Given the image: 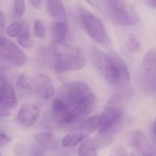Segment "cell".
<instances>
[{
	"mask_svg": "<svg viewBox=\"0 0 156 156\" xmlns=\"http://www.w3.org/2000/svg\"><path fill=\"white\" fill-rule=\"evenodd\" d=\"M111 19L117 25L129 27L136 24L139 16L128 0H104Z\"/></svg>",
	"mask_w": 156,
	"mask_h": 156,
	"instance_id": "8992f818",
	"label": "cell"
},
{
	"mask_svg": "<svg viewBox=\"0 0 156 156\" xmlns=\"http://www.w3.org/2000/svg\"><path fill=\"white\" fill-rule=\"evenodd\" d=\"M46 8L48 16L55 21L68 22V16L62 0H46Z\"/></svg>",
	"mask_w": 156,
	"mask_h": 156,
	"instance_id": "5bb4252c",
	"label": "cell"
},
{
	"mask_svg": "<svg viewBox=\"0 0 156 156\" xmlns=\"http://www.w3.org/2000/svg\"><path fill=\"white\" fill-rule=\"evenodd\" d=\"M33 29L36 37L39 39H43L46 36V27L41 19H36L33 24Z\"/></svg>",
	"mask_w": 156,
	"mask_h": 156,
	"instance_id": "603a6c76",
	"label": "cell"
},
{
	"mask_svg": "<svg viewBox=\"0 0 156 156\" xmlns=\"http://www.w3.org/2000/svg\"><path fill=\"white\" fill-rule=\"evenodd\" d=\"M126 48L130 52L137 53L142 49V44L135 35H130L126 41Z\"/></svg>",
	"mask_w": 156,
	"mask_h": 156,
	"instance_id": "44dd1931",
	"label": "cell"
},
{
	"mask_svg": "<svg viewBox=\"0 0 156 156\" xmlns=\"http://www.w3.org/2000/svg\"><path fill=\"white\" fill-rule=\"evenodd\" d=\"M36 94L41 100H49L55 95V88L50 77L46 74H38L36 80Z\"/></svg>",
	"mask_w": 156,
	"mask_h": 156,
	"instance_id": "7c38bea8",
	"label": "cell"
},
{
	"mask_svg": "<svg viewBox=\"0 0 156 156\" xmlns=\"http://www.w3.org/2000/svg\"><path fill=\"white\" fill-rule=\"evenodd\" d=\"M69 25L64 21H54L50 24V33L53 41L66 42L69 36Z\"/></svg>",
	"mask_w": 156,
	"mask_h": 156,
	"instance_id": "9a60e30c",
	"label": "cell"
},
{
	"mask_svg": "<svg viewBox=\"0 0 156 156\" xmlns=\"http://www.w3.org/2000/svg\"><path fill=\"white\" fill-rule=\"evenodd\" d=\"M34 140L37 144L44 147L46 150H55L58 147L57 141L53 133L49 132H41L33 135Z\"/></svg>",
	"mask_w": 156,
	"mask_h": 156,
	"instance_id": "2e32d148",
	"label": "cell"
},
{
	"mask_svg": "<svg viewBox=\"0 0 156 156\" xmlns=\"http://www.w3.org/2000/svg\"><path fill=\"white\" fill-rule=\"evenodd\" d=\"M24 27H25V25L22 21H15V22H12L5 29V32H6V35L9 37H17L21 33L22 31L24 30Z\"/></svg>",
	"mask_w": 156,
	"mask_h": 156,
	"instance_id": "d6986e66",
	"label": "cell"
},
{
	"mask_svg": "<svg viewBox=\"0 0 156 156\" xmlns=\"http://www.w3.org/2000/svg\"><path fill=\"white\" fill-rule=\"evenodd\" d=\"M11 141H12V138L9 135L0 133V148L6 146L9 143H11Z\"/></svg>",
	"mask_w": 156,
	"mask_h": 156,
	"instance_id": "d4e9b609",
	"label": "cell"
},
{
	"mask_svg": "<svg viewBox=\"0 0 156 156\" xmlns=\"http://www.w3.org/2000/svg\"><path fill=\"white\" fill-rule=\"evenodd\" d=\"M46 149L39 144L32 146L28 150V156H45L46 154Z\"/></svg>",
	"mask_w": 156,
	"mask_h": 156,
	"instance_id": "cb8c5ba5",
	"label": "cell"
},
{
	"mask_svg": "<svg viewBox=\"0 0 156 156\" xmlns=\"http://www.w3.org/2000/svg\"><path fill=\"white\" fill-rule=\"evenodd\" d=\"M150 156H154V154H152V155H150Z\"/></svg>",
	"mask_w": 156,
	"mask_h": 156,
	"instance_id": "1f68e13d",
	"label": "cell"
},
{
	"mask_svg": "<svg viewBox=\"0 0 156 156\" xmlns=\"http://www.w3.org/2000/svg\"><path fill=\"white\" fill-rule=\"evenodd\" d=\"M17 42L20 47L25 49H31L33 47V40L30 37L29 30L27 27H24L22 33L17 37Z\"/></svg>",
	"mask_w": 156,
	"mask_h": 156,
	"instance_id": "ac0fdd59",
	"label": "cell"
},
{
	"mask_svg": "<svg viewBox=\"0 0 156 156\" xmlns=\"http://www.w3.org/2000/svg\"><path fill=\"white\" fill-rule=\"evenodd\" d=\"M79 16L81 26L89 37L97 44L110 49L112 41L102 21L84 7L79 8Z\"/></svg>",
	"mask_w": 156,
	"mask_h": 156,
	"instance_id": "277c9868",
	"label": "cell"
},
{
	"mask_svg": "<svg viewBox=\"0 0 156 156\" xmlns=\"http://www.w3.org/2000/svg\"><path fill=\"white\" fill-rule=\"evenodd\" d=\"M5 27V17L2 11H0V30L4 29Z\"/></svg>",
	"mask_w": 156,
	"mask_h": 156,
	"instance_id": "83f0119b",
	"label": "cell"
},
{
	"mask_svg": "<svg viewBox=\"0 0 156 156\" xmlns=\"http://www.w3.org/2000/svg\"><path fill=\"white\" fill-rule=\"evenodd\" d=\"M90 59L94 68L111 85L117 86L120 81L119 69L112 54H106L97 47H93Z\"/></svg>",
	"mask_w": 156,
	"mask_h": 156,
	"instance_id": "5b68a950",
	"label": "cell"
},
{
	"mask_svg": "<svg viewBox=\"0 0 156 156\" xmlns=\"http://www.w3.org/2000/svg\"><path fill=\"white\" fill-rule=\"evenodd\" d=\"M141 89L146 95L156 92V49L148 50L142 60L140 74Z\"/></svg>",
	"mask_w": 156,
	"mask_h": 156,
	"instance_id": "ba28073f",
	"label": "cell"
},
{
	"mask_svg": "<svg viewBox=\"0 0 156 156\" xmlns=\"http://www.w3.org/2000/svg\"><path fill=\"white\" fill-rule=\"evenodd\" d=\"M48 51L56 73L78 71L86 65L85 55L79 47L71 46L66 42L52 41Z\"/></svg>",
	"mask_w": 156,
	"mask_h": 156,
	"instance_id": "7a4b0ae2",
	"label": "cell"
},
{
	"mask_svg": "<svg viewBox=\"0 0 156 156\" xmlns=\"http://www.w3.org/2000/svg\"><path fill=\"white\" fill-rule=\"evenodd\" d=\"M0 104L9 110L14 109L17 104L16 91L7 80L0 82Z\"/></svg>",
	"mask_w": 156,
	"mask_h": 156,
	"instance_id": "4fadbf2b",
	"label": "cell"
},
{
	"mask_svg": "<svg viewBox=\"0 0 156 156\" xmlns=\"http://www.w3.org/2000/svg\"><path fill=\"white\" fill-rule=\"evenodd\" d=\"M99 129V117L91 116L80 123H79L74 129L69 132L62 139L61 144L64 148H73L79 144L84 142L92 133Z\"/></svg>",
	"mask_w": 156,
	"mask_h": 156,
	"instance_id": "52a82bcc",
	"label": "cell"
},
{
	"mask_svg": "<svg viewBox=\"0 0 156 156\" xmlns=\"http://www.w3.org/2000/svg\"><path fill=\"white\" fill-rule=\"evenodd\" d=\"M96 95L91 88L81 80L65 83L59 97L52 103V119L60 127L78 125L94 110Z\"/></svg>",
	"mask_w": 156,
	"mask_h": 156,
	"instance_id": "6da1fadb",
	"label": "cell"
},
{
	"mask_svg": "<svg viewBox=\"0 0 156 156\" xmlns=\"http://www.w3.org/2000/svg\"><path fill=\"white\" fill-rule=\"evenodd\" d=\"M16 84V87L21 90H26V91L32 90L31 83H30L28 78L25 74H20L17 76Z\"/></svg>",
	"mask_w": 156,
	"mask_h": 156,
	"instance_id": "7402d4cb",
	"label": "cell"
},
{
	"mask_svg": "<svg viewBox=\"0 0 156 156\" xmlns=\"http://www.w3.org/2000/svg\"><path fill=\"white\" fill-rule=\"evenodd\" d=\"M0 156H1V154H0Z\"/></svg>",
	"mask_w": 156,
	"mask_h": 156,
	"instance_id": "d6a6232c",
	"label": "cell"
},
{
	"mask_svg": "<svg viewBox=\"0 0 156 156\" xmlns=\"http://www.w3.org/2000/svg\"><path fill=\"white\" fill-rule=\"evenodd\" d=\"M153 143H154V154L156 156V139L153 140Z\"/></svg>",
	"mask_w": 156,
	"mask_h": 156,
	"instance_id": "4dcf8cb0",
	"label": "cell"
},
{
	"mask_svg": "<svg viewBox=\"0 0 156 156\" xmlns=\"http://www.w3.org/2000/svg\"><path fill=\"white\" fill-rule=\"evenodd\" d=\"M90 5L92 6H97L98 5V0H86Z\"/></svg>",
	"mask_w": 156,
	"mask_h": 156,
	"instance_id": "f546056e",
	"label": "cell"
},
{
	"mask_svg": "<svg viewBox=\"0 0 156 156\" xmlns=\"http://www.w3.org/2000/svg\"><path fill=\"white\" fill-rule=\"evenodd\" d=\"M0 58L15 67H22L27 62L24 51L10 39L0 35Z\"/></svg>",
	"mask_w": 156,
	"mask_h": 156,
	"instance_id": "9c48e42d",
	"label": "cell"
},
{
	"mask_svg": "<svg viewBox=\"0 0 156 156\" xmlns=\"http://www.w3.org/2000/svg\"><path fill=\"white\" fill-rule=\"evenodd\" d=\"M130 146L141 156L152 155V150L146 135L140 130H133L129 136Z\"/></svg>",
	"mask_w": 156,
	"mask_h": 156,
	"instance_id": "8fae6325",
	"label": "cell"
},
{
	"mask_svg": "<svg viewBox=\"0 0 156 156\" xmlns=\"http://www.w3.org/2000/svg\"><path fill=\"white\" fill-rule=\"evenodd\" d=\"M79 156H98V142L95 139L83 142L79 148Z\"/></svg>",
	"mask_w": 156,
	"mask_h": 156,
	"instance_id": "e0dca14e",
	"label": "cell"
},
{
	"mask_svg": "<svg viewBox=\"0 0 156 156\" xmlns=\"http://www.w3.org/2000/svg\"><path fill=\"white\" fill-rule=\"evenodd\" d=\"M30 5L36 8V9H40L41 8V5H42V2L41 0H28Z\"/></svg>",
	"mask_w": 156,
	"mask_h": 156,
	"instance_id": "4316f807",
	"label": "cell"
},
{
	"mask_svg": "<svg viewBox=\"0 0 156 156\" xmlns=\"http://www.w3.org/2000/svg\"><path fill=\"white\" fill-rule=\"evenodd\" d=\"M26 12V0H14L13 4V18L18 21Z\"/></svg>",
	"mask_w": 156,
	"mask_h": 156,
	"instance_id": "ffe728a7",
	"label": "cell"
},
{
	"mask_svg": "<svg viewBox=\"0 0 156 156\" xmlns=\"http://www.w3.org/2000/svg\"><path fill=\"white\" fill-rule=\"evenodd\" d=\"M124 99L117 93L113 94L99 116V135L102 138L109 137L116 129L124 114Z\"/></svg>",
	"mask_w": 156,
	"mask_h": 156,
	"instance_id": "3957f363",
	"label": "cell"
},
{
	"mask_svg": "<svg viewBox=\"0 0 156 156\" xmlns=\"http://www.w3.org/2000/svg\"><path fill=\"white\" fill-rule=\"evenodd\" d=\"M39 114L40 108L37 104L33 102H26L20 107L16 114V122L21 127L27 129L35 123Z\"/></svg>",
	"mask_w": 156,
	"mask_h": 156,
	"instance_id": "30bf717a",
	"label": "cell"
},
{
	"mask_svg": "<svg viewBox=\"0 0 156 156\" xmlns=\"http://www.w3.org/2000/svg\"><path fill=\"white\" fill-rule=\"evenodd\" d=\"M146 4L151 8H156V0H145Z\"/></svg>",
	"mask_w": 156,
	"mask_h": 156,
	"instance_id": "f1b7e54d",
	"label": "cell"
},
{
	"mask_svg": "<svg viewBox=\"0 0 156 156\" xmlns=\"http://www.w3.org/2000/svg\"><path fill=\"white\" fill-rule=\"evenodd\" d=\"M11 115V111L0 104V118H5Z\"/></svg>",
	"mask_w": 156,
	"mask_h": 156,
	"instance_id": "484cf974",
	"label": "cell"
}]
</instances>
